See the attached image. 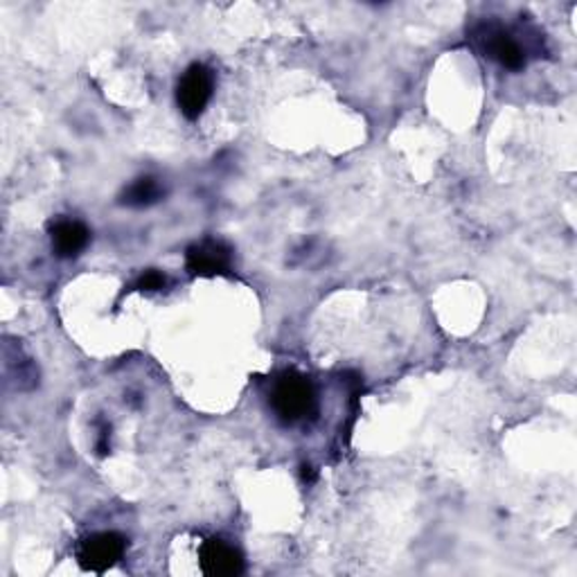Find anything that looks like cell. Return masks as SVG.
<instances>
[{"mask_svg":"<svg viewBox=\"0 0 577 577\" xmlns=\"http://www.w3.org/2000/svg\"><path fill=\"white\" fill-rule=\"evenodd\" d=\"M316 407V390L305 374L284 372L273 382L271 388V409L284 424H300L313 418Z\"/></svg>","mask_w":577,"mask_h":577,"instance_id":"cell-1","label":"cell"},{"mask_svg":"<svg viewBox=\"0 0 577 577\" xmlns=\"http://www.w3.org/2000/svg\"><path fill=\"white\" fill-rule=\"evenodd\" d=\"M474 41L485 56L508 70H522L526 66V50L499 23L478 25Z\"/></svg>","mask_w":577,"mask_h":577,"instance_id":"cell-2","label":"cell"},{"mask_svg":"<svg viewBox=\"0 0 577 577\" xmlns=\"http://www.w3.org/2000/svg\"><path fill=\"white\" fill-rule=\"evenodd\" d=\"M215 93V75L204 64H192L177 86V104L188 120H198Z\"/></svg>","mask_w":577,"mask_h":577,"instance_id":"cell-3","label":"cell"},{"mask_svg":"<svg viewBox=\"0 0 577 577\" xmlns=\"http://www.w3.org/2000/svg\"><path fill=\"white\" fill-rule=\"evenodd\" d=\"M127 553V539L118 533H98L86 537L77 548V562L84 570L106 573Z\"/></svg>","mask_w":577,"mask_h":577,"instance_id":"cell-4","label":"cell"},{"mask_svg":"<svg viewBox=\"0 0 577 577\" xmlns=\"http://www.w3.org/2000/svg\"><path fill=\"white\" fill-rule=\"evenodd\" d=\"M185 267L192 275L201 278L223 275L233 267V248L219 240H204L188 248Z\"/></svg>","mask_w":577,"mask_h":577,"instance_id":"cell-5","label":"cell"},{"mask_svg":"<svg viewBox=\"0 0 577 577\" xmlns=\"http://www.w3.org/2000/svg\"><path fill=\"white\" fill-rule=\"evenodd\" d=\"M201 570L213 577H230L244 573V555L235 546L226 543L223 539H206L198 548Z\"/></svg>","mask_w":577,"mask_h":577,"instance_id":"cell-6","label":"cell"},{"mask_svg":"<svg viewBox=\"0 0 577 577\" xmlns=\"http://www.w3.org/2000/svg\"><path fill=\"white\" fill-rule=\"evenodd\" d=\"M52 248L60 257H77L91 242V230L77 219H56L50 223Z\"/></svg>","mask_w":577,"mask_h":577,"instance_id":"cell-7","label":"cell"},{"mask_svg":"<svg viewBox=\"0 0 577 577\" xmlns=\"http://www.w3.org/2000/svg\"><path fill=\"white\" fill-rule=\"evenodd\" d=\"M163 196V185L154 177H140L136 179L120 196V204L129 208H148L154 206Z\"/></svg>","mask_w":577,"mask_h":577,"instance_id":"cell-8","label":"cell"},{"mask_svg":"<svg viewBox=\"0 0 577 577\" xmlns=\"http://www.w3.org/2000/svg\"><path fill=\"white\" fill-rule=\"evenodd\" d=\"M165 284H167L165 273L152 269V271H144V273L136 280L133 288H136V292H161V288H165Z\"/></svg>","mask_w":577,"mask_h":577,"instance_id":"cell-9","label":"cell"}]
</instances>
